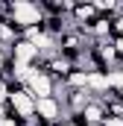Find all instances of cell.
I'll return each instance as SVG.
<instances>
[{
	"label": "cell",
	"mask_w": 123,
	"mask_h": 126,
	"mask_svg": "<svg viewBox=\"0 0 123 126\" xmlns=\"http://www.w3.org/2000/svg\"><path fill=\"white\" fill-rule=\"evenodd\" d=\"M9 21H12L21 32H27V30H32V27H41L44 15H41V6L32 3V0H12V3H9Z\"/></svg>",
	"instance_id": "1"
},
{
	"label": "cell",
	"mask_w": 123,
	"mask_h": 126,
	"mask_svg": "<svg viewBox=\"0 0 123 126\" xmlns=\"http://www.w3.org/2000/svg\"><path fill=\"white\" fill-rule=\"evenodd\" d=\"M6 109H9V117L27 123V120L35 117V97H32L24 85H12L9 100H6Z\"/></svg>",
	"instance_id": "2"
},
{
	"label": "cell",
	"mask_w": 123,
	"mask_h": 126,
	"mask_svg": "<svg viewBox=\"0 0 123 126\" xmlns=\"http://www.w3.org/2000/svg\"><path fill=\"white\" fill-rule=\"evenodd\" d=\"M27 91H30L35 100H47V97H53V88H56V82L41 70V67H35V73H32L30 79H27V85H24Z\"/></svg>",
	"instance_id": "3"
},
{
	"label": "cell",
	"mask_w": 123,
	"mask_h": 126,
	"mask_svg": "<svg viewBox=\"0 0 123 126\" xmlns=\"http://www.w3.org/2000/svg\"><path fill=\"white\" fill-rule=\"evenodd\" d=\"M35 117L44 120V123H50V126H56V123H62L64 111H62V106L53 97H47V100H35Z\"/></svg>",
	"instance_id": "4"
},
{
	"label": "cell",
	"mask_w": 123,
	"mask_h": 126,
	"mask_svg": "<svg viewBox=\"0 0 123 126\" xmlns=\"http://www.w3.org/2000/svg\"><path fill=\"white\" fill-rule=\"evenodd\" d=\"M79 120H82L85 126H100L103 120H106V106H103V103H100V100L94 97L91 103H88V106L82 109V114H79Z\"/></svg>",
	"instance_id": "5"
},
{
	"label": "cell",
	"mask_w": 123,
	"mask_h": 126,
	"mask_svg": "<svg viewBox=\"0 0 123 126\" xmlns=\"http://www.w3.org/2000/svg\"><path fill=\"white\" fill-rule=\"evenodd\" d=\"M0 126H21V120H15V117H6V120H0Z\"/></svg>",
	"instance_id": "6"
},
{
	"label": "cell",
	"mask_w": 123,
	"mask_h": 126,
	"mask_svg": "<svg viewBox=\"0 0 123 126\" xmlns=\"http://www.w3.org/2000/svg\"><path fill=\"white\" fill-rule=\"evenodd\" d=\"M9 117V109H6V103H0V120H6Z\"/></svg>",
	"instance_id": "7"
}]
</instances>
